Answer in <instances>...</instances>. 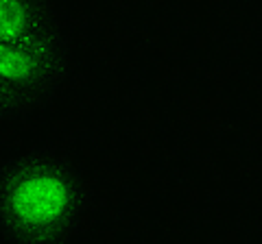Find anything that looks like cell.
Instances as JSON below:
<instances>
[{"instance_id": "6da1fadb", "label": "cell", "mask_w": 262, "mask_h": 244, "mask_svg": "<svg viewBox=\"0 0 262 244\" xmlns=\"http://www.w3.org/2000/svg\"><path fill=\"white\" fill-rule=\"evenodd\" d=\"M92 192L79 164L55 144L0 161V240L70 244L88 227Z\"/></svg>"}, {"instance_id": "7a4b0ae2", "label": "cell", "mask_w": 262, "mask_h": 244, "mask_svg": "<svg viewBox=\"0 0 262 244\" xmlns=\"http://www.w3.org/2000/svg\"><path fill=\"white\" fill-rule=\"evenodd\" d=\"M75 61L70 27L27 39L0 42V94L9 122H24L53 107L68 85Z\"/></svg>"}, {"instance_id": "3957f363", "label": "cell", "mask_w": 262, "mask_h": 244, "mask_svg": "<svg viewBox=\"0 0 262 244\" xmlns=\"http://www.w3.org/2000/svg\"><path fill=\"white\" fill-rule=\"evenodd\" d=\"M68 27L55 0H0V42L27 39Z\"/></svg>"}, {"instance_id": "277c9868", "label": "cell", "mask_w": 262, "mask_h": 244, "mask_svg": "<svg viewBox=\"0 0 262 244\" xmlns=\"http://www.w3.org/2000/svg\"><path fill=\"white\" fill-rule=\"evenodd\" d=\"M0 122H9V111H7V105H5L3 94H0Z\"/></svg>"}]
</instances>
